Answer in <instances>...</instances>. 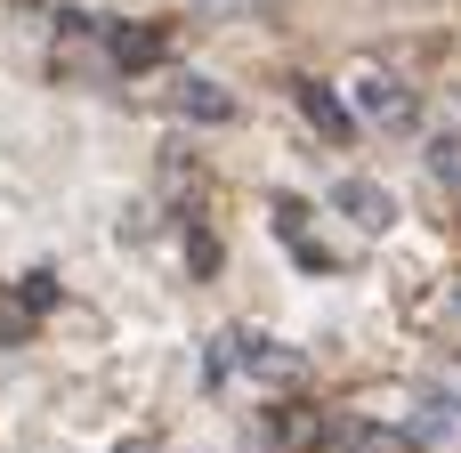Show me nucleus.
<instances>
[{
    "label": "nucleus",
    "instance_id": "f257e3e1",
    "mask_svg": "<svg viewBox=\"0 0 461 453\" xmlns=\"http://www.w3.org/2000/svg\"><path fill=\"white\" fill-rule=\"evenodd\" d=\"M332 211H340V219H357L365 235H389V219H397L389 186H373V178H340V186H332Z\"/></svg>",
    "mask_w": 461,
    "mask_h": 453
},
{
    "label": "nucleus",
    "instance_id": "f03ea898",
    "mask_svg": "<svg viewBox=\"0 0 461 453\" xmlns=\"http://www.w3.org/2000/svg\"><path fill=\"white\" fill-rule=\"evenodd\" d=\"M461 438V389H421L413 405V446H454Z\"/></svg>",
    "mask_w": 461,
    "mask_h": 453
},
{
    "label": "nucleus",
    "instance_id": "7ed1b4c3",
    "mask_svg": "<svg viewBox=\"0 0 461 453\" xmlns=\"http://www.w3.org/2000/svg\"><path fill=\"white\" fill-rule=\"evenodd\" d=\"M227 349L251 365V381H284V389H292V381L308 373V357H300V349H276V340H259V332H243V340H227Z\"/></svg>",
    "mask_w": 461,
    "mask_h": 453
},
{
    "label": "nucleus",
    "instance_id": "20e7f679",
    "mask_svg": "<svg viewBox=\"0 0 461 453\" xmlns=\"http://www.w3.org/2000/svg\"><path fill=\"white\" fill-rule=\"evenodd\" d=\"M300 113H308L324 138H357V113H348V105H340L324 81H300Z\"/></svg>",
    "mask_w": 461,
    "mask_h": 453
},
{
    "label": "nucleus",
    "instance_id": "39448f33",
    "mask_svg": "<svg viewBox=\"0 0 461 453\" xmlns=\"http://www.w3.org/2000/svg\"><path fill=\"white\" fill-rule=\"evenodd\" d=\"M357 113H365V122H405V113H413V97H405L397 81L365 73V81H357Z\"/></svg>",
    "mask_w": 461,
    "mask_h": 453
},
{
    "label": "nucleus",
    "instance_id": "423d86ee",
    "mask_svg": "<svg viewBox=\"0 0 461 453\" xmlns=\"http://www.w3.org/2000/svg\"><path fill=\"white\" fill-rule=\"evenodd\" d=\"M178 113H194V122H227L235 97H227L219 81H194V73H186V81H178Z\"/></svg>",
    "mask_w": 461,
    "mask_h": 453
},
{
    "label": "nucleus",
    "instance_id": "0eeeda50",
    "mask_svg": "<svg viewBox=\"0 0 461 453\" xmlns=\"http://www.w3.org/2000/svg\"><path fill=\"white\" fill-rule=\"evenodd\" d=\"M113 57L138 73V65H154V57H162V32H154V24H122V32H113Z\"/></svg>",
    "mask_w": 461,
    "mask_h": 453
},
{
    "label": "nucleus",
    "instance_id": "6e6552de",
    "mask_svg": "<svg viewBox=\"0 0 461 453\" xmlns=\"http://www.w3.org/2000/svg\"><path fill=\"white\" fill-rule=\"evenodd\" d=\"M429 170H438L446 186H461V138H438V146H429Z\"/></svg>",
    "mask_w": 461,
    "mask_h": 453
},
{
    "label": "nucleus",
    "instance_id": "1a4fd4ad",
    "mask_svg": "<svg viewBox=\"0 0 461 453\" xmlns=\"http://www.w3.org/2000/svg\"><path fill=\"white\" fill-rule=\"evenodd\" d=\"M186 267H194V276H219V243H211V235H186Z\"/></svg>",
    "mask_w": 461,
    "mask_h": 453
},
{
    "label": "nucleus",
    "instance_id": "9d476101",
    "mask_svg": "<svg viewBox=\"0 0 461 453\" xmlns=\"http://www.w3.org/2000/svg\"><path fill=\"white\" fill-rule=\"evenodd\" d=\"M105 453H154V438H122V446H105Z\"/></svg>",
    "mask_w": 461,
    "mask_h": 453
},
{
    "label": "nucleus",
    "instance_id": "9b49d317",
    "mask_svg": "<svg viewBox=\"0 0 461 453\" xmlns=\"http://www.w3.org/2000/svg\"><path fill=\"white\" fill-rule=\"evenodd\" d=\"M446 316H454V324H461V284H454V292H446Z\"/></svg>",
    "mask_w": 461,
    "mask_h": 453
}]
</instances>
